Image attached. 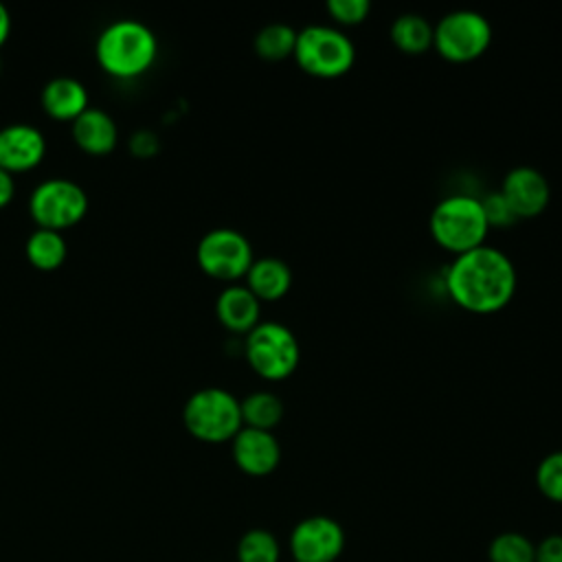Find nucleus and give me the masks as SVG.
<instances>
[{
  "mask_svg": "<svg viewBox=\"0 0 562 562\" xmlns=\"http://www.w3.org/2000/svg\"><path fill=\"white\" fill-rule=\"evenodd\" d=\"M75 143L88 154H108L119 140V127L110 112L97 105H88L70 123Z\"/></svg>",
  "mask_w": 562,
  "mask_h": 562,
  "instance_id": "nucleus-15",
  "label": "nucleus"
},
{
  "mask_svg": "<svg viewBox=\"0 0 562 562\" xmlns=\"http://www.w3.org/2000/svg\"><path fill=\"white\" fill-rule=\"evenodd\" d=\"M24 252H26V259L35 268H40V270H55V268H59L64 263V259L68 255L66 237L61 235V231L37 226L26 237Z\"/></svg>",
  "mask_w": 562,
  "mask_h": 562,
  "instance_id": "nucleus-19",
  "label": "nucleus"
},
{
  "mask_svg": "<svg viewBox=\"0 0 562 562\" xmlns=\"http://www.w3.org/2000/svg\"><path fill=\"white\" fill-rule=\"evenodd\" d=\"M490 42L492 24L474 9H454L435 22L432 48L448 61H472L487 50Z\"/></svg>",
  "mask_w": 562,
  "mask_h": 562,
  "instance_id": "nucleus-7",
  "label": "nucleus"
},
{
  "mask_svg": "<svg viewBox=\"0 0 562 562\" xmlns=\"http://www.w3.org/2000/svg\"><path fill=\"white\" fill-rule=\"evenodd\" d=\"M391 42L408 55H422L432 46L435 24L422 13H400L389 29Z\"/></svg>",
  "mask_w": 562,
  "mask_h": 562,
  "instance_id": "nucleus-18",
  "label": "nucleus"
},
{
  "mask_svg": "<svg viewBox=\"0 0 562 562\" xmlns=\"http://www.w3.org/2000/svg\"><path fill=\"white\" fill-rule=\"evenodd\" d=\"M187 430L206 443L231 441L241 424L239 400L224 386H202L193 391L182 406Z\"/></svg>",
  "mask_w": 562,
  "mask_h": 562,
  "instance_id": "nucleus-4",
  "label": "nucleus"
},
{
  "mask_svg": "<svg viewBox=\"0 0 562 562\" xmlns=\"http://www.w3.org/2000/svg\"><path fill=\"white\" fill-rule=\"evenodd\" d=\"M327 13L342 26H351V24H360L362 20H367L371 4L369 0H327Z\"/></svg>",
  "mask_w": 562,
  "mask_h": 562,
  "instance_id": "nucleus-26",
  "label": "nucleus"
},
{
  "mask_svg": "<svg viewBox=\"0 0 562 562\" xmlns=\"http://www.w3.org/2000/svg\"><path fill=\"white\" fill-rule=\"evenodd\" d=\"M94 55L101 68L114 77H136L158 55L156 33L138 18H114L97 35Z\"/></svg>",
  "mask_w": 562,
  "mask_h": 562,
  "instance_id": "nucleus-2",
  "label": "nucleus"
},
{
  "mask_svg": "<svg viewBox=\"0 0 562 562\" xmlns=\"http://www.w3.org/2000/svg\"><path fill=\"white\" fill-rule=\"evenodd\" d=\"M42 108L55 119H75L88 103V88L70 75H57L48 79L40 92Z\"/></svg>",
  "mask_w": 562,
  "mask_h": 562,
  "instance_id": "nucleus-16",
  "label": "nucleus"
},
{
  "mask_svg": "<svg viewBox=\"0 0 562 562\" xmlns=\"http://www.w3.org/2000/svg\"><path fill=\"white\" fill-rule=\"evenodd\" d=\"M241 424L250 428L272 430L283 419V402L272 391H252L239 400Z\"/></svg>",
  "mask_w": 562,
  "mask_h": 562,
  "instance_id": "nucleus-20",
  "label": "nucleus"
},
{
  "mask_svg": "<svg viewBox=\"0 0 562 562\" xmlns=\"http://www.w3.org/2000/svg\"><path fill=\"white\" fill-rule=\"evenodd\" d=\"M9 31H11V13H9L7 4L0 0V46L9 37Z\"/></svg>",
  "mask_w": 562,
  "mask_h": 562,
  "instance_id": "nucleus-30",
  "label": "nucleus"
},
{
  "mask_svg": "<svg viewBox=\"0 0 562 562\" xmlns=\"http://www.w3.org/2000/svg\"><path fill=\"white\" fill-rule=\"evenodd\" d=\"M533 562H562V533H549L536 544Z\"/></svg>",
  "mask_w": 562,
  "mask_h": 562,
  "instance_id": "nucleus-27",
  "label": "nucleus"
},
{
  "mask_svg": "<svg viewBox=\"0 0 562 562\" xmlns=\"http://www.w3.org/2000/svg\"><path fill=\"white\" fill-rule=\"evenodd\" d=\"M130 147L136 156H151L158 149V136L149 130H136L130 136Z\"/></svg>",
  "mask_w": 562,
  "mask_h": 562,
  "instance_id": "nucleus-28",
  "label": "nucleus"
},
{
  "mask_svg": "<svg viewBox=\"0 0 562 562\" xmlns=\"http://www.w3.org/2000/svg\"><path fill=\"white\" fill-rule=\"evenodd\" d=\"M195 259L209 277L235 283V279L248 272L255 257L252 246L241 231L231 226H215L200 237L195 246Z\"/></svg>",
  "mask_w": 562,
  "mask_h": 562,
  "instance_id": "nucleus-9",
  "label": "nucleus"
},
{
  "mask_svg": "<svg viewBox=\"0 0 562 562\" xmlns=\"http://www.w3.org/2000/svg\"><path fill=\"white\" fill-rule=\"evenodd\" d=\"M46 138L40 127L26 121H13L0 127V167L7 171H26L44 158Z\"/></svg>",
  "mask_w": 562,
  "mask_h": 562,
  "instance_id": "nucleus-13",
  "label": "nucleus"
},
{
  "mask_svg": "<svg viewBox=\"0 0 562 562\" xmlns=\"http://www.w3.org/2000/svg\"><path fill=\"white\" fill-rule=\"evenodd\" d=\"M0 72H2V57H0Z\"/></svg>",
  "mask_w": 562,
  "mask_h": 562,
  "instance_id": "nucleus-31",
  "label": "nucleus"
},
{
  "mask_svg": "<svg viewBox=\"0 0 562 562\" xmlns=\"http://www.w3.org/2000/svg\"><path fill=\"white\" fill-rule=\"evenodd\" d=\"M235 555H237V562H279L281 547L272 531L255 527L239 538Z\"/></svg>",
  "mask_w": 562,
  "mask_h": 562,
  "instance_id": "nucleus-22",
  "label": "nucleus"
},
{
  "mask_svg": "<svg viewBox=\"0 0 562 562\" xmlns=\"http://www.w3.org/2000/svg\"><path fill=\"white\" fill-rule=\"evenodd\" d=\"M345 551V529L331 516H307L290 531L294 562H336Z\"/></svg>",
  "mask_w": 562,
  "mask_h": 562,
  "instance_id": "nucleus-10",
  "label": "nucleus"
},
{
  "mask_svg": "<svg viewBox=\"0 0 562 562\" xmlns=\"http://www.w3.org/2000/svg\"><path fill=\"white\" fill-rule=\"evenodd\" d=\"M428 226L432 239L454 255L483 246L490 233L481 198L468 193H452L441 198L430 211Z\"/></svg>",
  "mask_w": 562,
  "mask_h": 562,
  "instance_id": "nucleus-3",
  "label": "nucleus"
},
{
  "mask_svg": "<svg viewBox=\"0 0 562 562\" xmlns=\"http://www.w3.org/2000/svg\"><path fill=\"white\" fill-rule=\"evenodd\" d=\"M490 562H533L536 544L520 531H503L487 547Z\"/></svg>",
  "mask_w": 562,
  "mask_h": 562,
  "instance_id": "nucleus-23",
  "label": "nucleus"
},
{
  "mask_svg": "<svg viewBox=\"0 0 562 562\" xmlns=\"http://www.w3.org/2000/svg\"><path fill=\"white\" fill-rule=\"evenodd\" d=\"M13 193H15V178L11 171L0 167V206L9 204Z\"/></svg>",
  "mask_w": 562,
  "mask_h": 562,
  "instance_id": "nucleus-29",
  "label": "nucleus"
},
{
  "mask_svg": "<svg viewBox=\"0 0 562 562\" xmlns=\"http://www.w3.org/2000/svg\"><path fill=\"white\" fill-rule=\"evenodd\" d=\"M88 211L86 189L64 176L44 178L29 195V213L42 228H68L77 224Z\"/></svg>",
  "mask_w": 562,
  "mask_h": 562,
  "instance_id": "nucleus-8",
  "label": "nucleus"
},
{
  "mask_svg": "<svg viewBox=\"0 0 562 562\" xmlns=\"http://www.w3.org/2000/svg\"><path fill=\"white\" fill-rule=\"evenodd\" d=\"M536 485L540 494L562 505V450H553L536 465Z\"/></svg>",
  "mask_w": 562,
  "mask_h": 562,
  "instance_id": "nucleus-24",
  "label": "nucleus"
},
{
  "mask_svg": "<svg viewBox=\"0 0 562 562\" xmlns=\"http://www.w3.org/2000/svg\"><path fill=\"white\" fill-rule=\"evenodd\" d=\"M296 29L288 22H268L263 24L252 40L255 53L268 61H281L294 53Z\"/></svg>",
  "mask_w": 562,
  "mask_h": 562,
  "instance_id": "nucleus-21",
  "label": "nucleus"
},
{
  "mask_svg": "<svg viewBox=\"0 0 562 562\" xmlns=\"http://www.w3.org/2000/svg\"><path fill=\"white\" fill-rule=\"evenodd\" d=\"M481 206H483V215L487 220V226H496V228H507L514 222H518L516 213L512 211L509 202L503 198L501 191H490L481 198Z\"/></svg>",
  "mask_w": 562,
  "mask_h": 562,
  "instance_id": "nucleus-25",
  "label": "nucleus"
},
{
  "mask_svg": "<svg viewBox=\"0 0 562 562\" xmlns=\"http://www.w3.org/2000/svg\"><path fill=\"white\" fill-rule=\"evenodd\" d=\"M299 68L312 77L336 79L356 61V46L340 29L329 24H307L296 31L292 53Z\"/></svg>",
  "mask_w": 562,
  "mask_h": 562,
  "instance_id": "nucleus-5",
  "label": "nucleus"
},
{
  "mask_svg": "<svg viewBox=\"0 0 562 562\" xmlns=\"http://www.w3.org/2000/svg\"><path fill=\"white\" fill-rule=\"evenodd\" d=\"M244 353L250 369L266 380H283L292 375L301 360V347L294 331L277 321H259L246 334Z\"/></svg>",
  "mask_w": 562,
  "mask_h": 562,
  "instance_id": "nucleus-6",
  "label": "nucleus"
},
{
  "mask_svg": "<svg viewBox=\"0 0 562 562\" xmlns=\"http://www.w3.org/2000/svg\"><path fill=\"white\" fill-rule=\"evenodd\" d=\"M446 288L450 299L463 310L490 314L512 301L516 292V268L503 250L483 244L454 255L446 270Z\"/></svg>",
  "mask_w": 562,
  "mask_h": 562,
  "instance_id": "nucleus-1",
  "label": "nucleus"
},
{
  "mask_svg": "<svg viewBox=\"0 0 562 562\" xmlns=\"http://www.w3.org/2000/svg\"><path fill=\"white\" fill-rule=\"evenodd\" d=\"M498 191L509 202V206L518 220L540 215L547 209L549 198H551L549 180L544 178L542 171H538L536 167H529V165L509 169L505 173Z\"/></svg>",
  "mask_w": 562,
  "mask_h": 562,
  "instance_id": "nucleus-12",
  "label": "nucleus"
},
{
  "mask_svg": "<svg viewBox=\"0 0 562 562\" xmlns=\"http://www.w3.org/2000/svg\"><path fill=\"white\" fill-rule=\"evenodd\" d=\"M235 465L248 476H268L281 461V446L272 430L241 426L231 439Z\"/></svg>",
  "mask_w": 562,
  "mask_h": 562,
  "instance_id": "nucleus-11",
  "label": "nucleus"
},
{
  "mask_svg": "<svg viewBox=\"0 0 562 562\" xmlns=\"http://www.w3.org/2000/svg\"><path fill=\"white\" fill-rule=\"evenodd\" d=\"M292 562H294V560H292Z\"/></svg>",
  "mask_w": 562,
  "mask_h": 562,
  "instance_id": "nucleus-32",
  "label": "nucleus"
},
{
  "mask_svg": "<svg viewBox=\"0 0 562 562\" xmlns=\"http://www.w3.org/2000/svg\"><path fill=\"white\" fill-rule=\"evenodd\" d=\"M215 314L226 329L248 334L259 323L261 301L246 283H226L215 299Z\"/></svg>",
  "mask_w": 562,
  "mask_h": 562,
  "instance_id": "nucleus-14",
  "label": "nucleus"
},
{
  "mask_svg": "<svg viewBox=\"0 0 562 562\" xmlns=\"http://www.w3.org/2000/svg\"><path fill=\"white\" fill-rule=\"evenodd\" d=\"M246 277V285L259 301H279L292 285V270L279 257L252 259Z\"/></svg>",
  "mask_w": 562,
  "mask_h": 562,
  "instance_id": "nucleus-17",
  "label": "nucleus"
}]
</instances>
